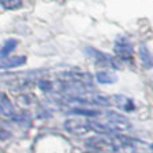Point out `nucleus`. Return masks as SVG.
<instances>
[{
    "label": "nucleus",
    "mask_w": 153,
    "mask_h": 153,
    "mask_svg": "<svg viewBox=\"0 0 153 153\" xmlns=\"http://www.w3.org/2000/svg\"><path fill=\"white\" fill-rule=\"evenodd\" d=\"M0 114H3L4 117H13L15 116V109L11 102V100L7 97V94L3 91H0Z\"/></svg>",
    "instance_id": "8"
},
{
    "label": "nucleus",
    "mask_w": 153,
    "mask_h": 153,
    "mask_svg": "<svg viewBox=\"0 0 153 153\" xmlns=\"http://www.w3.org/2000/svg\"><path fill=\"white\" fill-rule=\"evenodd\" d=\"M69 113L76 114V116H83V117H97L101 114L100 111L94 110V109H83V108H73Z\"/></svg>",
    "instance_id": "14"
},
{
    "label": "nucleus",
    "mask_w": 153,
    "mask_h": 153,
    "mask_svg": "<svg viewBox=\"0 0 153 153\" xmlns=\"http://www.w3.org/2000/svg\"><path fill=\"white\" fill-rule=\"evenodd\" d=\"M63 125H65V129L74 136H85L90 132L87 121L81 118H67L63 122Z\"/></svg>",
    "instance_id": "5"
},
{
    "label": "nucleus",
    "mask_w": 153,
    "mask_h": 153,
    "mask_svg": "<svg viewBox=\"0 0 153 153\" xmlns=\"http://www.w3.org/2000/svg\"><path fill=\"white\" fill-rule=\"evenodd\" d=\"M106 124L109 125V128L111 129L113 134H117V133L121 132H126V130L130 129V122L129 120L125 116L117 113V111H108L106 113Z\"/></svg>",
    "instance_id": "1"
},
{
    "label": "nucleus",
    "mask_w": 153,
    "mask_h": 153,
    "mask_svg": "<svg viewBox=\"0 0 153 153\" xmlns=\"http://www.w3.org/2000/svg\"><path fill=\"white\" fill-rule=\"evenodd\" d=\"M26 56L23 55H16L12 58H4L0 61V69H13V67H19L22 65L26 63Z\"/></svg>",
    "instance_id": "9"
},
{
    "label": "nucleus",
    "mask_w": 153,
    "mask_h": 153,
    "mask_svg": "<svg viewBox=\"0 0 153 153\" xmlns=\"http://www.w3.org/2000/svg\"><path fill=\"white\" fill-rule=\"evenodd\" d=\"M85 145L90 151H95L100 153H113L114 143L110 137H91L85 141Z\"/></svg>",
    "instance_id": "3"
},
{
    "label": "nucleus",
    "mask_w": 153,
    "mask_h": 153,
    "mask_svg": "<svg viewBox=\"0 0 153 153\" xmlns=\"http://www.w3.org/2000/svg\"><path fill=\"white\" fill-rule=\"evenodd\" d=\"M0 4L5 10H19L23 7V1L22 0H0Z\"/></svg>",
    "instance_id": "15"
},
{
    "label": "nucleus",
    "mask_w": 153,
    "mask_h": 153,
    "mask_svg": "<svg viewBox=\"0 0 153 153\" xmlns=\"http://www.w3.org/2000/svg\"><path fill=\"white\" fill-rule=\"evenodd\" d=\"M113 51L117 55V58L121 59V61L129 62L133 61V47L132 43L126 39L125 36H118L114 42L113 46Z\"/></svg>",
    "instance_id": "4"
},
{
    "label": "nucleus",
    "mask_w": 153,
    "mask_h": 153,
    "mask_svg": "<svg viewBox=\"0 0 153 153\" xmlns=\"http://www.w3.org/2000/svg\"><path fill=\"white\" fill-rule=\"evenodd\" d=\"M95 79H97L98 83L101 85H111L116 83L118 76L114 71H109V70H102V71H98L95 74Z\"/></svg>",
    "instance_id": "10"
},
{
    "label": "nucleus",
    "mask_w": 153,
    "mask_h": 153,
    "mask_svg": "<svg viewBox=\"0 0 153 153\" xmlns=\"http://www.w3.org/2000/svg\"><path fill=\"white\" fill-rule=\"evenodd\" d=\"M85 53L100 65L108 66V67L114 69V70H118L120 67H121L118 59L113 58L110 54H106V53H103V51H100V50H97V48H94V47H86L85 48Z\"/></svg>",
    "instance_id": "2"
},
{
    "label": "nucleus",
    "mask_w": 153,
    "mask_h": 153,
    "mask_svg": "<svg viewBox=\"0 0 153 153\" xmlns=\"http://www.w3.org/2000/svg\"><path fill=\"white\" fill-rule=\"evenodd\" d=\"M110 101L111 105H116L117 108H120L124 111H132L134 110V103L130 98H128L126 95H121V94H116V95H110Z\"/></svg>",
    "instance_id": "6"
},
{
    "label": "nucleus",
    "mask_w": 153,
    "mask_h": 153,
    "mask_svg": "<svg viewBox=\"0 0 153 153\" xmlns=\"http://www.w3.org/2000/svg\"><path fill=\"white\" fill-rule=\"evenodd\" d=\"M138 55H140V59H141L143 66L145 67V69L151 70L153 61H152L151 51H149V48L146 47V45H140V47H138Z\"/></svg>",
    "instance_id": "11"
},
{
    "label": "nucleus",
    "mask_w": 153,
    "mask_h": 153,
    "mask_svg": "<svg viewBox=\"0 0 153 153\" xmlns=\"http://www.w3.org/2000/svg\"><path fill=\"white\" fill-rule=\"evenodd\" d=\"M69 76L73 79V82H76L79 85L89 86L93 83V75L87 71H83V70H73L69 73Z\"/></svg>",
    "instance_id": "7"
},
{
    "label": "nucleus",
    "mask_w": 153,
    "mask_h": 153,
    "mask_svg": "<svg viewBox=\"0 0 153 153\" xmlns=\"http://www.w3.org/2000/svg\"><path fill=\"white\" fill-rule=\"evenodd\" d=\"M87 125H89L90 130H94V132L100 133V134H113V132H111V129L109 128L108 124L94 121V120H89V121H87Z\"/></svg>",
    "instance_id": "12"
},
{
    "label": "nucleus",
    "mask_w": 153,
    "mask_h": 153,
    "mask_svg": "<svg viewBox=\"0 0 153 153\" xmlns=\"http://www.w3.org/2000/svg\"><path fill=\"white\" fill-rule=\"evenodd\" d=\"M16 46H18V40L12 39V38L7 39L3 45H0V61L7 58V56L12 53V50L16 47Z\"/></svg>",
    "instance_id": "13"
}]
</instances>
